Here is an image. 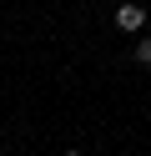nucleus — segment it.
<instances>
[{
    "instance_id": "nucleus-1",
    "label": "nucleus",
    "mask_w": 151,
    "mask_h": 156,
    "mask_svg": "<svg viewBox=\"0 0 151 156\" xmlns=\"http://www.w3.org/2000/svg\"><path fill=\"white\" fill-rule=\"evenodd\" d=\"M141 25H146V5H136V0H126V5H116V30L136 35Z\"/></svg>"
},
{
    "instance_id": "nucleus-2",
    "label": "nucleus",
    "mask_w": 151,
    "mask_h": 156,
    "mask_svg": "<svg viewBox=\"0 0 151 156\" xmlns=\"http://www.w3.org/2000/svg\"><path fill=\"white\" fill-rule=\"evenodd\" d=\"M131 55H136L141 66H151V35H141V41H136V51H131Z\"/></svg>"
},
{
    "instance_id": "nucleus-3",
    "label": "nucleus",
    "mask_w": 151,
    "mask_h": 156,
    "mask_svg": "<svg viewBox=\"0 0 151 156\" xmlns=\"http://www.w3.org/2000/svg\"><path fill=\"white\" fill-rule=\"evenodd\" d=\"M60 156H81V151H60Z\"/></svg>"
}]
</instances>
